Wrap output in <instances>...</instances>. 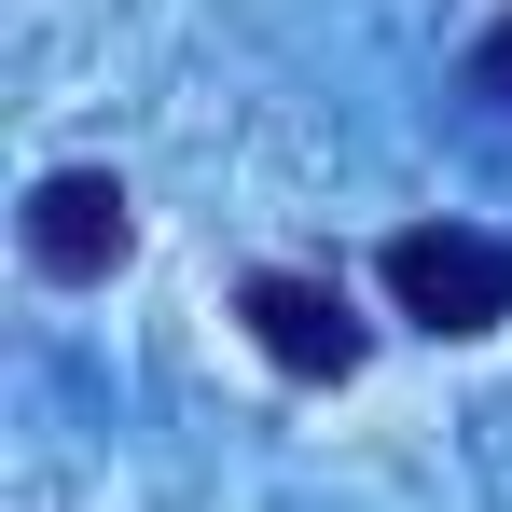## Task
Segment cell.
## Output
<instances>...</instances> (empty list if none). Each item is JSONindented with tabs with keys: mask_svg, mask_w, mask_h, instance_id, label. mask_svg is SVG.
<instances>
[{
	"mask_svg": "<svg viewBox=\"0 0 512 512\" xmlns=\"http://www.w3.org/2000/svg\"><path fill=\"white\" fill-rule=\"evenodd\" d=\"M236 319H250V346L291 374V388H346L360 346H374L360 305H346L333 277H305V263H250V277H236Z\"/></svg>",
	"mask_w": 512,
	"mask_h": 512,
	"instance_id": "7a4b0ae2",
	"label": "cell"
},
{
	"mask_svg": "<svg viewBox=\"0 0 512 512\" xmlns=\"http://www.w3.org/2000/svg\"><path fill=\"white\" fill-rule=\"evenodd\" d=\"M125 236H139V208H125L111 167H42L28 180V263H42V277L97 291V277L125 263Z\"/></svg>",
	"mask_w": 512,
	"mask_h": 512,
	"instance_id": "3957f363",
	"label": "cell"
},
{
	"mask_svg": "<svg viewBox=\"0 0 512 512\" xmlns=\"http://www.w3.org/2000/svg\"><path fill=\"white\" fill-rule=\"evenodd\" d=\"M374 277L416 333H499L512 319V236H471V222H402L374 250Z\"/></svg>",
	"mask_w": 512,
	"mask_h": 512,
	"instance_id": "6da1fadb",
	"label": "cell"
},
{
	"mask_svg": "<svg viewBox=\"0 0 512 512\" xmlns=\"http://www.w3.org/2000/svg\"><path fill=\"white\" fill-rule=\"evenodd\" d=\"M471 84H485V97H499V111H512V14H499V28H485V42H471Z\"/></svg>",
	"mask_w": 512,
	"mask_h": 512,
	"instance_id": "277c9868",
	"label": "cell"
}]
</instances>
